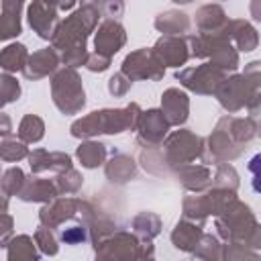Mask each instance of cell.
I'll return each instance as SVG.
<instances>
[{
	"label": "cell",
	"instance_id": "cell-1",
	"mask_svg": "<svg viewBox=\"0 0 261 261\" xmlns=\"http://www.w3.org/2000/svg\"><path fill=\"white\" fill-rule=\"evenodd\" d=\"M249 171H251V175H253L251 188H253L257 194H261V151L249 161Z\"/></svg>",
	"mask_w": 261,
	"mask_h": 261
}]
</instances>
